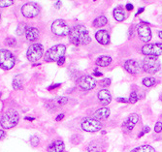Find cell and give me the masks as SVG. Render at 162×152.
<instances>
[{
  "label": "cell",
  "instance_id": "obj_43",
  "mask_svg": "<svg viewBox=\"0 0 162 152\" xmlns=\"http://www.w3.org/2000/svg\"><path fill=\"white\" fill-rule=\"evenodd\" d=\"M55 6L56 9H59V8H60V6H61V1L55 2Z\"/></svg>",
  "mask_w": 162,
  "mask_h": 152
},
{
  "label": "cell",
  "instance_id": "obj_38",
  "mask_svg": "<svg viewBox=\"0 0 162 152\" xmlns=\"http://www.w3.org/2000/svg\"><path fill=\"white\" fill-rule=\"evenodd\" d=\"M116 101L119 102V103H127V102H128V100H126L125 98H120V97L116 98Z\"/></svg>",
  "mask_w": 162,
  "mask_h": 152
},
{
  "label": "cell",
  "instance_id": "obj_16",
  "mask_svg": "<svg viewBox=\"0 0 162 152\" xmlns=\"http://www.w3.org/2000/svg\"><path fill=\"white\" fill-rule=\"evenodd\" d=\"M97 97L99 101H100V103L104 106L110 104L111 101H112V95H111V93L109 92V90H107V89H102L100 91H98Z\"/></svg>",
  "mask_w": 162,
  "mask_h": 152
},
{
  "label": "cell",
  "instance_id": "obj_36",
  "mask_svg": "<svg viewBox=\"0 0 162 152\" xmlns=\"http://www.w3.org/2000/svg\"><path fill=\"white\" fill-rule=\"evenodd\" d=\"M65 62V56H63V57H61V58H59L58 59V61H57V65L59 66H62L64 64Z\"/></svg>",
  "mask_w": 162,
  "mask_h": 152
},
{
  "label": "cell",
  "instance_id": "obj_7",
  "mask_svg": "<svg viewBox=\"0 0 162 152\" xmlns=\"http://www.w3.org/2000/svg\"><path fill=\"white\" fill-rule=\"evenodd\" d=\"M103 128V125L101 124L100 121L94 119V118H84L82 121V129L86 132L89 133H94V132L100 131Z\"/></svg>",
  "mask_w": 162,
  "mask_h": 152
},
{
  "label": "cell",
  "instance_id": "obj_51",
  "mask_svg": "<svg viewBox=\"0 0 162 152\" xmlns=\"http://www.w3.org/2000/svg\"><path fill=\"white\" fill-rule=\"evenodd\" d=\"M63 152H65V151H63Z\"/></svg>",
  "mask_w": 162,
  "mask_h": 152
},
{
  "label": "cell",
  "instance_id": "obj_29",
  "mask_svg": "<svg viewBox=\"0 0 162 152\" xmlns=\"http://www.w3.org/2000/svg\"><path fill=\"white\" fill-rule=\"evenodd\" d=\"M29 142L33 147H36V146H38V144L40 143V139L37 136H33V137L30 138Z\"/></svg>",
  "mask_w": 162,
  "mask_h": 152
},
{
  "label": "cell",
  "instance_id": "obj_3",
  "mask_svg": "<svg viewBox=\"0 0 162 152\" xmlns=\"http://www.w3.org/2000/svg\"><path fill=\"white\" fill-rule=\"evenodd\" d=\"M16 58L11 52L0 50V67L4 70H10L15 66Z\"/></svg>",
  "mask_w": 162,
  "mask_h": 152
},
{
  "label": "cell",
  "instance_id": "obj_13",
  "mask_svg": "<svg viewBox=\"0 0 162 152\" xmlns=\"http://www.w3.org/2000/svg\"><path fill=\"white\" fill-rule=\"evenodd\" d=\"M139 121V115L137 113H131L128 116V118L124 121L123 124V130L124 133L128 134L130 133L133 128L135 127V125L137 124V122Z\"/></svg>",
  "mask_w": 162,
  "mask_h": 152
},
{
  "label": "cell",
  "instance_id": "obj_46",
  "mask_svg": "<svg viewBox=\"0 0 162 152\" xmlns=\"http://www.w3.org/2000/svg\"><path fill=\"white\" fill-rule=\"evenodd\" d=\"M26 120H34V118H29V117H25Z\"/></svg>",
  "mask_w": 162,
  "mask_h": 152
},
{
  "label": "cell",
  "instance_id": "obj_42",
  "mask_svg": "<svg viewBox=\"0 0 162 152\" xmlns=\"http://www.w3.org/2000/svg\"><path fill=\"white\" fill-rule=\"evenodd\" d=\"M64 118V114L63 113H61V114H58L57 116H56V118H55V120L56 121H60V120H62Z\"/></svg>",
  "mask_w": 162,
  "mask_h": 152
},
{
  "label": "cell",
  "instance_id": "obj_32",
  "mask_svg": "<svg viewBox=\"0 0 162 152\" xmlns=\"http://www.w3.org/2000/svg\"><path fill=\"white\" fill-rule=\"evenodd\" d=\"M6 44H7V46H9V47H15L17 42L14 38L10 37V38H6Z\"/></svg>",
  "mask_w": 162,
  "mask_h": 152
},
{
  "label": "cell",
  "instance_id": "obj_33",
  "mask_svg": "<svg viewBox=\"0 0 162 152\" xmlns=\"http://www.w3.org/2000/svg\"><path fill=\"white\" fill-rule=\"evenodd\" d=\"M154 132H156V133H160V132H162V122H160V121H158L155 124Z\"/></svg>",
  "mask_w": 162,
  "mask_h": 152
},
{
  "label": "cell",
  "instance_id": "obj_6",
  "mask_svg": "<svg viewBox=\"0 0 162 152\" xmlns=\"http://www.w3.org/2000/svg\"><path fill=\"white\" fill-rule=\"evenodd\" d=\"M44 47L41 44H33L28 47L26 56L30 62H36L43 56Z\"/></svg>",
  "mask_w": 162,
  "mask_h": 152
},
{
  "label": "cell",
  "instance_id": "obj_9",
  "mask_svg": "<svg viewBox=\"0 0 162 152\" xmlns=\"http://www.w3.org/2000/svg\"><path fill=\"white\" fill-rule=\"evenodd\" d=\"M21 14L24 18L33 19L40 14V7L38 4L34 2H29V3L24 4L21 7Z\"/></svg>",
  "mask_w": 162,
  "mask_h": 152
},
{
  "label": "cell",
  "instance_id": "obj_5",
  "mask_svg": "<svg viewBox=\"0 0 162 152\" xmlns=\"http://www.w3.org/2000/svg\"><path fill=\"white\" fill-rule=\"evenodd\" d=\"M143 70L149 74H155L160 70V62L158 58L154 56H147L144 59L143 64H142Z\"/></svg>",
  "mask_w": 162,
  "mask_h": 152
},
{
  "label": "cell",
  "instance_id": "obj_37",
  "mask_svg": "<svg viewBox=\"0 0 162 152\" xmlns=\"http://www.w3.org/2000/svg\"><path fill=\"white\" fill-rule=\"evenodd\" d=\"M5 137H6V132L0 129V140H3Z\"/></svg>",
  "mask_w": 162,
  "mask_h": 152
},
{
  "label": "cell",
  "instance_id": "obj_49",
  "mask_svg": "<svg viewBox=\"0 0 162 152\" xmlns=\"http://www.w3.org/2000/svg\"><path fill=\"white\" fill-rule=\"evenodd\" d=\"M0 19H1V15H0Z\"/></svg>",
  "mask_w": 162,
  "mask_h": 152
},
{
  "label": "cell",
  "instance_id": "obj_18",
  "mask_svg": "<svg viewBox=\"0 0 162 152\" xmlns=\"http://www.w3.org/2000/svg\"><path fill=\"white\" fill-rule=\"evenodd\" d=\"M95 39L101 45H108L110 43V35L106 30H99L96 32Z\"/></svg>",
  "mask_w": 162,
  "mask_h": 152
},
{
  "label": "cell",
  "instance_id": "obj_24",
  "mask_svg": "<svg viewBox=\"0 0 162 152\" xmlns=\"http://www.w3.org/2000/svg\"><path fill=\"white\" fill-rule=\"evenodd\" d=\"M68 102V99L66 97H59L57 98V99H55V100H53V106L51 107V108H53V111H55V109H57L58 107H60V106H64L65 104H67Z\"/></svg>",
  "mask_w": 162,
  "mask_h": 152
},
{
  "label": "cell",
  "instance_id": "obj_27",
  "mask_svg": "<svg viewBox=\"0 0 162 152\" xmlns=\"http://www.w3.org/2000/svg\"><path fill=\"white\" fill-rule=\"evenodd\" d=\"M27 28H28L27 24H26V23H24V22H21V23H19V24L18 28H17V34H18L19 36L24 35V33L26 32Z\"/></svg>",
  "mask_w": 162,
  "mask_h": 152
},
{
  "label": "cell",
  "instance_id": "obj_14",
  "mask_svg": "<svg viewBox=\"0 0 162 152\" xmlns=\"http://www.w3.org/2000/svg\"><path fill=\"white\" fill-rule=\"evenodd\" d=\"M79 85L84 90H91L96 86V80L91 76H84L79 80Z\"/></svg>",
  "mask_w": 162,
  "mask_h": 152
},
{
  "label": "cell",
  "instance_id": "obj_30",
  "mask_svg": "<svg viewBox=\"0 0 162 152\" xmlns=\"http://www.w3.org/2000/svg\"><path fill=\"white\" fill-rule=\"evenodd\" d=\"M14 2L12 0H0V7L1 8H6L8 6L13 5Z\"/></svg>",
  "mask_w": 162,
  "mask_h": 152
},
{
  "label": "cell",
  "instance_id": "obj_11",
  "mask_svg": "<svg viewBox=\"0 0 162 152\" xmlns=\"http://www.w3.org/2000/svg\"><path fill=\"white\" fill-rule=\"evenodd\" d=\"M124 69L131 75H139L143 70V67H142V64L139 61L134 60V59H130V60L125 61Z\"/></svg>",
  "mask_w": 162,
  "mask_h": 152
},
{
  "label": "cell",
  "instance_id": "obj_34",
  "mask_svg": "<svg viewBox=\"0 0 162 152\" xmlns=\"http://www.w3.org/2000/svg\"><path fill=\"white\" fill-rule=\"evenodd\" d=\"M100 84H101V85L102 86H109L110 85V84H111V80H110V78H103V80H100Z\"/></svg>",
  "mask_w": 162,
  "mask_h": 152
},
{
  "label": "cell",
  "instance_id": "obj_23",
  "mask_svg": "<svg viewBox=\"0 0 162 152\" xmlns=\"http://www.w3.org/2000/svg\"><path fill=\"white\" fill-rule=\"evenodd\" d=\"M114 18L118 21H123L126 19V15L123 8H116L114 10Z\"/></svg>",
  "mask_w": 162,
  "mask_h": 152
},
{
  "label": "cell",
  "instance_id": "obj_8",
  "mask_svg": "<svg viewBox=\"0 0 162 152\" xmlns=\"http://www.w3.org/2000/svg\"><path fill=\"white\" fill-rule=\"evenodd\" d=\"M70 28L68 24L63 19H56L52 24V31L57 36H66L69 35Z\"/></svg>",
  "mask_w": 162,
  "mask_h": 152
},
{
  "label": "cell",
  "instance_id": "obj_19",
  "mask_svg": "<svg viewBox=\"0 0 162 152\" xmlns=\"http://www.w3.org/2000/svg\"><path fill=\"white\" fill-rule=\"evenodd\" d=\"M110 109L108 108H101V109H98L97 111H96L94 113H93V116L92 118H94V119L100 121L102 119H106L110 116Z\"/></svg>",
  "mask_w": 162,
  "mask_h": 152
},
{
  "label": "cell",
  "instance_id": "obj_20",
  "mask_svg": "<svg viewBox=\"0 0 162 152\" xmlns=\"http://www.w3.org/2000/svg\"><path fill=\"white\" fill-rule=\"evenodd\" d=\"M39 30L35 27H28L26 32H25V36L26 39L29 42H34L39 38Z\"/></svg>",
  "mask_w": 162,
  "mask_h": 152
},
{
  "label": "cell",
  "instance_id": "obj_39",
  "mask_svg": "<svg viewBox=\"0 0 162 152\" xmlns=\"http://www.w3.org/2000/svg\"><path fill=\"white\" fill-rule=\"evenodd\" d=\"M61 84L60 83H55V84H53V85H51V86H49V90H52V89H55V88H56V87H59L60 86Z\"/></svg>",
  "mask_w": 162,
  "mask_h": 152
},
{
  "label": "cell",
  "instance_id": "obj_45",
  "mask_svg": "<svg viewBox=\"0 0 162 152\" xmlns=\"http://www.w3.org/2000/svg\"><path fill=\"white\" fill-rule=\"evenodd\" d=\"M158 36H159V38L162 39V30H161V31L158 32Z\"/></svg>",
  "mask_w": 162,
  "mask_h": 152
},
{
  "label": "cell",
  "instance_id": "obj_10",
  "mask_svg": "<svg viewBox=\"0 0 162 152\" xmlns=\"http://www.w3.org/2000/svg\"><path fill=\"white\" fill-rule=\"evenodd\" d=\"M142 52L147 56H159L162 54V44H147L142 47Z\"/></svg>",
  "mask_w": 162,
  "mask_h": 152
},
{
  "label": "cell",
  "instance_id": "obj_48",
  "mask_svg": "<svg viewBox=\"0 0 162 152\" xmlns=\"http://www.w3.org/2000/svg\"><path fill=\"white\" fill-rule=\"evenodd\" d=\"M0 96H1V92H0Z\"/></svg>",
  "mask_w": 162,
  "mask_h": 152
},
{
  "label": "cell",
  "instance_id": "obj_35",
  "mask_svg": "<svg viewBox=\"0 0 162 152\" xmlns=\"http://www.w3.org/2000/svg\"><path fill=\"white\" fill-rule=\"evenodd\" d=\"M150 131V128L149 127V126H146V127H144V129H143V130L141 131V133L138 135V137H139V138L143 137L145 134H147V133H149Z\"/></svg>",
  "mask_w": 162,
  "mask_h": 152
},
{
  "label": "cell",
  "instance_id": "obj_50",
  "mask_svg": "<svg viewBox=\"0 0 162 152\" xmlns=\"http://www.w3.org/2000/svg\"><path fill=\"white\" fill-rule=\"evenodd\" d=\"M161 100H162V97H161Z\"/></svg>",
  "mask_w": 162,
  "mask_h": 152
},
{
  "label": "cell",
  "instance_id": "obj_12",
  "mask_svg": "<svg viewBox=\"0 0 162 152\" xmlns=\"http://www.w3.org/2000/svg\"><path fill=\"white\" fill-rule=\"evenodd\" d=\"M137 32L139 37H140V39L143 42L147 43L152 39V31H150V28L149 27V25H147V22L142 21V24L139 25Z\"/></svg>",
  "mask_w": 162,
  "mask_h": 152
},
{
  "label": "cell",
  "instance_id": "obj_40",
  "mask_svg": "<svg viewBox=\"0 0 162 152\" xmlns=\"http://www.w3.org/2000/svg\"><path fill=\"white\" fill-rule=\"evenodd\" d=\"M125 8H126L127 11H132L133 8H134V6H133V5H132L131 3H127L126 6H125Z\"/></svg>",
  "mask_w": 162,
  "mask_h": 152
},
{
  "label": "cell",
  "instance_id": "obj_22",
  "mask_svg": "<svg viewBox=\"0 0 162 152\" xmlns=\"http://www.w3.org/2000/svg\"><path fill=\"white\" fill-rule=\"evenodd\" d=\"M111 62H112V58H111L110 56L103 55L97 58V60H96V65H98L100 67H107L110 65Z\"/></svg>",
  "mask_w": 162,
  "mask_h": 152
},
{
  "label": "cell",
  "instance_id": "obj_2",
  "mask_svg": "<svg viewBox=\"0 0 162 152\" xmlns=\"http://www.w3.org/2000/svg\"><path fill=\"white\" fill-rule=\"evenodd\" d=\"M65 52H66V47L64 45H56L47 50L44 59L46 62H55V61L57 62L59 58L64 56Z\"/></svg>",
  "mask_w": 162,
  "mask_h": 152
},
{
  "label": "cell",
  "instance_id": "obj_26",
  "mask_svg": "<svg viewBox=\"0 0 162 152\" xmlns=\"http://www.w3.org/2000/svg\"><path fill=\"white\" fill-rule=\"evenodd\" d=\"M130 152H155V150L152 145L146 144V145H140L138 147H135Z\"/></svg>",
  "mask_w": 162,
  "mask_h": 152
},
{
  "label": "cell",
  "instance_id": "obj_15",
  "mask_svg": "<svg viewBox=\"0 0 162 152\" xmlns=\"http://www.w3.org/2000/svg\"><path fill=\"white\" fill-rule=\"evenodd\" d=\"M105 150V142L100 140H95L89 143L87 151L89 152H104Z\"/></svg>",
  "mask_w": 162,
  "mask_h": 152
},
{
  "label": "cell",
  "instance_id": "obj_4",
  "mask_svg": "<svg viewBox=\"0 0 162 152\" xmlns=\"http://www.w3.org/2000/svg\"><path fill=\"white\" fill-rule=\"evenodd\" d=\"M19 119V116L18 112L15 111H10L2 116L1 120H0V124L4 129H11L18 124Z\"/></svg>",
  "mask_w": 162,
  "mask_h": 152
},
{
  "label": "cell",
  "instance_id": "obj_25",
  "mask_svg": "<svg viewBox=\"0 0 162 152\" xmlns=\"http://www.w3.org/2000/svg\"><path fill=\"white\" fill-rule=\"evenodd\" d=\"M108 22V19L105 16H100L98 18H96L94 21H93V26L94 27H98L100 28L104 25H106V23Z\"/></svg>",
  "mask_w": 162,
  "mask_h": 152
},
{
  "label": "cell",
  "instance_id": "obj_1",
  "mask_svg": "<svg viewBox=\"0 0 162 152\" xmlns=\"http://www.w3.org/2000/svg\"><path fill=\"white\" fill-rule=\"evenodd\" d=\"M70 42L75 46H84L90 43L91 38L87 28L82 24L75 25L69 33Z\"/></svg>",
  "mask_w": 162,
  "mask_h": 152
},
{
  "label": "cell",
  "instance_id": "obj_44",
  "mask_svg": "<svg viewBox=\"0 0 162 152\" xmlns=\"http://www.w3.org/2000/svg\"><path fill=\"white\" fill-rule=\"evenodd\" d=\"M144 11H145V8H140V9L138 10V12L136 13V15H135V16H139V15H140L141 13H143Z\"/></svg>",
  "mask_w": 162,
  "mask_h": 152
},
{
  "label": "cell",
  "instance_id": "obj_17",
  "mask_svg": "<svg viewBox=\"0 0 162 152\" xmlns=\"http://www.w3.org/2000/svg\"><path fill=\"white\" fill-rule=\"evenodd\" d=\"M65 144L61 140H55L48 147V152H63Z\"/></svg>",
  "mask_w": 162,
  "mask_h": 152
},
{
  "label": "cell",
  "instance_id": "obj_47",
  "mask_svg": "<svg viewBox=\"0 0 162 152\" xmlns=\"http://www.w3.org/2000/svg\"><path fill=\"white\" fill-rule=\"evenodd\" d=\"M102 134L105 135V134H106V131H104V130H103V131H102Z\"/></svg>",
  "mask_w": 162,
  "mask_h": 152
},
{
  "label": "cell",
  "instance_id": "obj_41",
  "mask_svg": "<svg viewBox=\"0 0 162 152\" xmlns=\"http://www.w3.org/2000/svg\"><path fill=\"white\" fill-rule=\"evenodd\" d=\"M92 75L94 76V77H102V76H103V74H102L101 72H98V71H96V70L92 73Z\"/></svg>",
  "mask_w": 162,
  "mask_h": 152
},
{
  "label": "cell",
  "instance_id": "obj_28",
  "mask_svg": "<svg viewBox=\"0 0 162 152\" xmlns=\"http://www.w3.org/2000/svg\"><path fill=\"white\" fill-rule=\"evenodd\" d=\"M156 80L153 78H145L143 80V84L146 87H152L155 84Z\"/></svg>",
  "mask_w": 162,
  "mask_h": 152
},
{
  "label": "cell",
  "instance_id": "obj_31",
  "mask_svg": "<svg viewBox=\"0 0 162 152\" xmlns=\"http://www.w3.org/2000/svg\"><path fill=\"white\" fill-rule=\"evenodd\" d=\"M138 101V95L136 92H131V94H130V97H129V100L128 102L131 103V104H134Z\"/></svg>",
  "mask_w": 162,
  "mask_h": 152
},
{
  "label": "cell",
  "instance_id": "obj_21",
  "mask_svg": "<svg viewBox=\"0 0 162 152\" xmlns=\"http://www.w3.org/2000/svg\"><path fill=\"white\" fill-rule=\"evenodd\" d=\"M24 76L22 75H17L13 80V88L16 90H19L22 88V85H24Z\"/></svg>",
  "mask_w": 162,
  "mask_h": 152
}]
</instances>
